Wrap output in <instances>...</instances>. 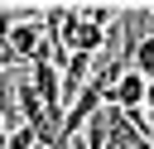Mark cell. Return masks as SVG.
Returning <instances> with one entry per match:
<instances>
[{"label":"cell","mask_w":154,"mask_h":149,"mask_svg":"<svg viewBox=\"0 0 154 149\" xmlns=\"http://www.w3.org/2000/svg\"><path fill=\"white\" fill-rule=\"evenodd\" d=\"M144 91H149V82L130 67V72H120V77H116V87H111L106 106H111V111H120V115H130L135 125H144V115H140V111H144Z\"/></svg>","instance_id":"cell-1"},{"label":"cell","mask_w":154,"mask_h":149,"mask_svg":"<svg viewBox=\"0 0 154 149\" xmlns=\"http://www.w3.org/2000/svg\"><path fill=\"white\" fill-rule=\"evenodd\" d=\"M130 67H135L144 82H154V34H144V38L135 43V58H130Z\"/></svg>","instance_id":"cell-3"},{"label":"cell","mask_w":154,"mask_h":149,"mask_svg":"<svg viewBox=\"0 0 154 149\" xmlns=\"http://www.w3.org/2000/svg\"><path fill=\"white\" fill-rule=\"evenodd\" d=\"M10 144V125H5V115H0V149Z\"/></svg>","instance_id":"cell-7"},{"label":"cell","mask_w":154,"mask_h":149,"mask_svg":"<svg viewBox=\"0 0 154 149\" xmlns=\"http://www.w3.org/2000/svg\"><path fill=\"white\" fill-rule=\"evenodd\" d=\"M14 62H19V58H14V53H10V43H5V34H0V72H10V67H14Z\"/></svg>","instance_id":"cell-5"},{"label":"cell","mask_w":154,"mask_h":149,"mask_svg":"<svg viewBox=\"0 0 154 149\" xmlns=\"http://www.w3.org/2000/svg\"><path fill=\"white\" fill-rule=\"evenodd\" d=\"M48 149H77V144H72V139H63V135H58V139H53V144H48Z\"/></svg>","instance_id":"cell-6"},{"label":"cell","mask_w":154,"mask_h":149,"mask_svg":"<svg viewBox=\"0 0 154 149\" xmlns=\"http://www.w3.org/2000/svg\"><path fill=\"white\" fill-rule=\"evenodd\" d=\"M5 149H38V135L29 130V125H19V130H10V144Z\"/></svg>","instance_id":"cell-4"},{"label":"cell","mask_w":154,"mask_h":149,"mask_svg":"<svg viewBox=\"0 0 154 149\" xmlns=\"http://www.w3.org/2000/svg\"><path fill=\"white\" fill-rule=\"evenodd\" d=\"M144 106H149V115H154V82H149V91H144Z\"/></svg>","instance_id":"cell-8"},{"label":"cell","mask_w":154,"mask_h":149,"mask_svg":"<svg viewBox=\"0 0 154 149\" xmlns=\"http://www.w3.org/2000/svg\"><path fill=\"white\" fill-rule=\"evenodd\" d=\"M101 149H154V144H149V135H144L130 115H120V111L106 106V144H101Z\"/></svg>","instance_id":"cell-2"}]
</instances>
